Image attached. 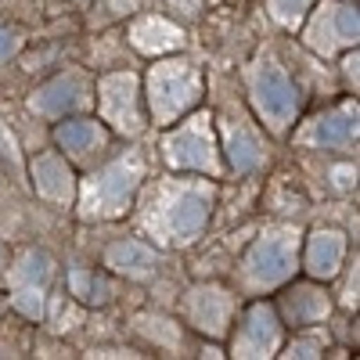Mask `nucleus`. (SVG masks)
I'll return each mask as SVG.
<instances>
[{
    "label": "nucleus",
    "mask_w": 360,
    "mask_h": 360,
    "mask_svg": "<svg viewBox=\"0 0 360 360\" xmlns=\"http://www.w3.org/2000/svg\"><path fill=\"white\" fill-rule=\"evenodd\" d=\"M213 198V180H155L141 202V231L155 245L184 249L202 238Z\"/></svg>",
    "instance_id": "1"
},
{
    "label": "nucleus",
    "mask_w": 360,
    "mask_h": 360,
    "mask_svg": "<svg viewBox=\"0 0 360 360\" xmlns=\"http://www.w3.org/2000/svg\"><path fill=\"white\" fill-rule=\"evenodd\" d=\"M144 101H148V115H152L155 127H169L176 123L180 115H188L198 98H202V72L191 65V62H159L152 65L144 79Z\"/></svg>",
    "instance_id": "2"
},
{
    "label": "nucleus",
    "mask_w": 360,
    "mask_h": 360,
    "mask_svg": "<svg viewBox=\"0 0 360 360\" xmlns=\"http://www.w3.org/2000/svg\"><path fill=\"white\" fill-rule=\"evenodd\" d=\"M144 180V166L137 155L115 159L105 169H98L94 176H86L83 195H79V213L86 220H108V217H123L137 188Z\"/></svg>",
    "instance_id": "3"
},
{
    "label": "nucleus",
    "mask_w": 360,
    "mask_h": 360,
    "mask_svg": "<svg viewBox=\"0 0 360 360\" xmlns=\"http://www.w3.org/2000/svg\"><path fill=\"white\" fill-rule=\"evenodd\" d=\"M299 266V231L288 224L266 227L242 263V281L252 292H266L285 285Z\"/></svg>",
    "instance_id": "4"
},
{
    "label": "nucleus",
    "mask_w": 360,
    "mask_h": 360,
    "mask_svg": "<svg viewBox=\"0 0 360 360\" xmlns=\"http://www.w3.org/2000/svg\"><path fill=\"white\" fill-rule=\"evenodd\" d=\"M166 162L173 169H188V173H202V176H220L224 173V159H220V141L213 130V115L198 112L191 119H184L173 134H166Z\"/></svg>",
    "instance_id": "5"
},
{
    "label": "nucleus",
    "mask_w": 360,
    "mask_h": 360,
    "mask_svg": "<svg viewBox=\"0 0 360 360\" xmlns=\"http://www.w3.org/2000/svg\"><path fill=\"white\" fill-rule=\"evenodd\" d=\"M249 98L270 134H285L299 115V90L278 62H256L249 69Z\"/></svg>",
    "instance_id": "6"
},
{
    "label": "nucleus",
    "mask_w": 360,
    "mask_h": 360,
    "mask_svg": "<svg viewBox=\"0 0 360 360\" xmlns=\"http://www.w3.org/2000/svg\"><path fill=\"white\" fill-rule=\"evenodd\" d=\"M98 112L101 123H108L115 134L137 137L144 130V112H141V79L134 72H112L98 83Z\"/></svg>",
    "instance_id": "7"
},
{
    "label": "nucleus",
    "mask_w": 360,
    "mask_h": 360,
    "mask_svg": "<svg viewBox=\"0 0 360 360\" xmlns=\"http://www.w3.org/2000/svg\"><path fill=\"white\" fill-rule=\"evenodd\" d=\"M281 349V317L270 303H252L238 324L231 339V356L259 360V356H278Z\"/></svg>",
    "instance_id": "8"
},
{
    "label": "nucleus",
    "mask_w": 360,
    "mask_h": 360,
    "mask_svg": "<svg viewBox=\"0 0 360 360\" xmlns=\"http://www.w3.org/2000/svg\"><path fill=\"white\" fill-rule=\"evenodd\" d=\"M54 274V266L44 252H25L11 270H8V285H11V303L25 317H44V295L47 281Z\"/></svg>",
    "instance_id": "9"
},
{
    "label": "nucleus",
    "mask_w": 360,
    "mask_h": 360,
    "mask_svg": "<svg viewBox=\"0 0 360 360\" xmlns=\"http://www.w3.org/2000/svg\"><path fill=\"white\" fill-rule=\"evenodd\" d=\"M356 8L353 4H321L307 25V44L317 54H335L356 47Z\"/></svg>",
    "instance_id": "10"
},
{
    "label": "nucleus",
    "mask_w": 360,
    "mask_h": 360,
    "mask_svg": "<svg viewBox=\"0 0 360 360\" xmlns=\"http://www.w3.org/2000/svg\"><path fill=\"white\" fill-rule=\"evenodd\" d=\"M234 295L220 285H195L184 299V317L188 324H195L198 332L205 335H227V328H231V317H234Z\"/></svg>",
    "instance_id": "11"
},
{
    "label": "nucleus",
    "mask_w": 360,
    "mask_h": 360,
    "mask_svg": "<svg viewBox=\"0 0 360 360\" xmlns=\"http://www.w3.org/2000/svg\"><path fill=\"white\" fill-rule=\"evenodd\" d=\"M90 101V86L83 79V72H65L51 79L47 86H40L33 98H29V108L37 115H47V119H65L69 112L83 108Z\"/></svg>",
    "instance_id": "12"
},
{
    "label": "nucleus",
    "mask_w": 360,
    "mask_h": 360,
    "mask_svg": "<svg viewBox=\"0 0 360 360\" xmlns=\"http://www.w3.org/2000/svg\"><path fill=\"white\" fill-rule=\"evenodd\" d=\"M299 141L310 148H349L356 144V101H346L332 112H321L307 130H299Z\"/></svg>",
    "instance_id": "13"
},
{
    "label": "nucleus",
    "mask_w": 360,
    "mask_h": 360,
    "mask_svg": "<svg viewBox=\"0 0 360 360\" xmlns=\"http://www.w3.org/2000/svg\"><path fill=\"white\" fill-rule=\"evenodd\" d=\"M29 173H33L37 195H44L47 202L65 205V202L76 198V176H72L69 162L58 155V152H40L33 159V166H29Z\"/></svg>",
    "instance_id": "14"
},
{
    "label": "nucleus",
    "mask_w": 360,
    "mask_h": 360,
    "mask_svg": "<svg viewBox=\"0 0 360 360\" xmlns=\"http://www.w3.org/2000/svg\"><path fill=\"white\" fill-rule=\"evenodd\" d=\"M220 130H224V152H227L231 169L252 173V169L263 166V144H259V137L252 134V127L245 123L242 115H238V119L234 115L220 119Z\"/></svg>",
    "instance_id": "15"
},
{
    "label": "nucleus",
    "mask_w": 360,
    "mask_h": 360,
    "mask_svg": "<svg viewBox=\"0 0 360 360\" xmlns=\"http://www.w3.org/2000/svg\"><path fill=\"white\" fill-rule=\"evenodd\" d=\"M346 259V234L342 231H332V227H321L310 234L307 242V274L314 281H328L339 274V266Z\"/></svg>",
    "instance_id": "16"
},
{
    "label": "nucleus",
    "mask_w": 360,
    "mask_h": 360,
    "mask_svg": "<svg viewBox=\"0 0 360 360\" xmlns=\"http://www.w3.org/2000/svg\"><path fill=\"white\" fill-rule=\"evenodd\" d=\"M130 44H134L141 54H148V58H162V54H173V51L184 47V33H180V25H173L169 18L148 15V18L134 22Z\"/></svg>",
    "instance_id": "17"
},
{
    "label": "nucleus",
    "mask_w": 360,
    "mask_h": 360,
    "mask_svg": "<svg viewBox=\"0 0 360 360\" xmlns=\"http://www.w3.org/2000/svg\"><path fill=\"white\" fill-rule=\"evenodd\" d=\"M281 310H285L288 324L307 328V324H321L328 314H332V299H328V292L317 288V285H295V288L285 292Z\"/></svg>",
    "instance_id": "18"
},
{
    "label": "nucleus",
    "mask_w": 360,
    "mask_h": 360,
    "mask_svg": "<svg viewBox=\"0 0 360 360\" xmlns=\"http://www.w3.org/2000/svg\"><path fill=\"white\" fill-rule=\"evenodd\" d=\"M54 141H58V148H62L65 155L83 159L90 152H101L108 134H105L101 123H94V119H69V123H62L54 130Z\"/></svg>",
    "instance_id": "19"
},
{
    "label": "nucleus",
    "mask_w": 360,
    "mask_h": 360,
    "mask_svg": "<svg viewBox=\"0 0 360 360\" xmlns=\"http://www.w3.org/2000/svg\"><path fill=\"white\" fill-rule=\"evenodd\" d=\"M108 266L123 278H152L155 266H159V256L148 242L130 238V242H119V245L108 249Z\"/></svg>",
    "instance_id": "20"
},
{
    "label": "nucleus",
    "mask_w": 360,
    "mask_h": 360,
    "mask_svg": "<svg viewBox=\"0 0 360 360\" xmlns=\"http://www.w3.org/2000/svg\"><path fill=\"white\" fill-rule=\"evenodd\" d=\"M69 292L76 299H83V303L90 307H105L108 299H112V288L101 274H94V270H86V266H76L69 270Z\"/></svg>",
    "instance_id": "21"
},
{
    "label": "nucleus",
    "mask_w": 360,
    "mask_h": 360,
    "mask_svg": "<svg viewBox=\"0 0 360 360\" xmlns=\"http://www.w3.org/2000/svg\"><path fill=\"white\" fill-rule=\"evenodd\" d=\"M270 18H274L278 25H285V29H295L299 22H303L307 15H310V8H314V0H270Z\"/></svg>",
    "instance_id": "22"
},
{
    "label": "nucleus",
    "mask_w": 360,
    "mask_h": 360,
    "mask_svg": "<svg viewBox=\"0 0 360 360\" xmlns=\"http://www.w3.org/2000/svg\"><path fill=\"white\" fill-rule=\"evenodd\" d=\"M141 332L148 339H155L159 346H176V324L173 321H162V317H137Z\"/></svg>",
    "instance_id": "23"
},
{
    "label": "nucleus",
    "mask_w": 360,
    "mask_h": 360,
    "mask_svg": "<svg viewBox=\"0 0 360 360\" xmlns=\"http://www.w3.org/2000/svg\"><path fill=\"white\" fill-rule=\"evenodd\" d=\"M281 356H324V342H321V335H299L288 346V353H281Z\"/></svg>",
    "instance_id": "24"
},
{
    "label": "nucleus",
    "mask_w": 360,
    "mask_h": 360,
    "mask_svg": "<svg viewBox=\"0 0 360 360\" xmlns=\"http://www.w3.org/2000/svg\"><path fill=\"white\" fill-rule=\"evenodd\" d=\"M18 47H22V33L0 22V62H8V58H11Z\"/></svg>",
    "instance_id": "25"
},
{
    "label": "nucleus",
    "mask_w": 360,
    "mask_h": 360,
    "mask_svg": "<svg viewBox=\"0 0 360 360\" xmlns=\"http://www.w3.org/2000/svg\"><path fill=\"white\" fill-rule=\"evenodd\" d=\"M332 176H335V188H339V191H349V188L356 184V166H339Z\"/></svg>",
    "instance_id": "26"
},
{
    "label": "nucleus",
    "mask_w": 360,
    "mask_h": 360,
    "mask_svg": "<svg viewBox=\"0 0 360 360\" xmlns=\"http://www.w3.org/2000/svg\"><path fill=\"white\" fill-rule=\"evenodd\" d=\"M144 0H108V8L115 11V15H130L134 8H141Z\"/></svg>",
    "instance_id": "27"
},
{
    "label": "nucleus",
    "mask_w": 360,
    "mask_h": 360,
    "mask_svg": "<svg viewBox=\"0 0 360 360\" xmlns=\"http://www.w3.org/2000/svg\"><path fill=\"white\" fill-rule=\"evenodd\" d=\"M342 303L346 307H356V263H353V274L346 281V295H342Z\"/></svg>",
    "instance_id": "28"
},
{
    "label": "nucleus",
    "mask_w": 360,
    "mask_h": 360,
    "mask_svg": "<svg viewBox=\"0 0 360 360\" xmlns=\"http://www.w3.org/2000/svg\"><path fill=\"white\" fill-rule=\"evenodd\" d=\"M342 65H346V76H349V79H353V86H356V51H353V54H346V62H342Z\"/></svg>",
    "instance_id": "29"
},
{
    "label": "nucleus",
    "mask_w": 360,
    "mask_h": 360,
    "mask_svg": "<svg viewBox=\"0 0 360 360\" xmlns=\"http://www.w3.org/2000/svg\"><path fill=\"white\" fill-rule=\"evenodd\" d=\"M0 266H4V245H0Z\"/></svg>",
    "instance_id": "30"
}]
</instances>
